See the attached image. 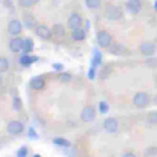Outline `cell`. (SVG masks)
Returning <instances> with one entry per match:
<instances>
[{
  "label": "cell",
  "mask_w": 157,
  "mask_h": 157,
  "mask_svg": "<svg viewBox=\"0 0 157 157\" xmlns=\"http://www.w3.org/2000/svg\"><path fill=\"white\" fill-rule=\"evenodd\" d=\"M150 102H151V97L146 92H137L132 97V103L137 108H145L150 104Z\"/></svg>",
  "instance_id": "obj_1"
},
{
  "label": "cell",
  "mask_w": 157,
  "mask_h": 157,
  "mask_svg": "<svg viewBox=\"0 0 157 157\" xmlns=\"http://www.w3.org/2000/svg\"><path fill=\"white\" fill-rule=\"evenodd\" d=\"M96 40H97V43H98L99 47H102V48H108V47H110V44H112V42H113V38H112L110 33H108L107 31L102 29V31H98V32H97Z\"/></svg>",
  "instance_id": "obj_2"
},
{
  "label": "cell",
  "mask_w": 157,
  "mask_h": 157,
  "mask_svg": "<svg viewBox=\"0 0 157 157\" xmlns=\"http://www.w3.org/2000/svg\"><path fill=\"white\" fill-rule=\"evenodd\" d=\"M105 16H107V18L110 20V21H117V20H120V18H121L123 12H121L120 7L114 6V5H109V6H107Z\"/></svg>",
  "instance_id": "obj_3"
},
{
  "label": "cell",
  "mask_w": 157,
  "mask_h": 157,
  "mask_svg": "<svg viewBox=\"0 0 157 157\" xmlns=\"http://www.w3.org/2000/svg\"><path fill=\"white\" fill-rule=\"evenodd\" d=\"M81 120L85 121V123H91L96 118V109L92 107V105H87L82 109L81 112Z\"/></svg>",
  "instance_id": "obj_4"
},
{
  "label": "cell",
  "mask_w": 157,
  "mask_h": 157,
  "mask_svg": "<svg viewBox=\"0 0 157 157\" xmlns=\"http://www.w3.org/2000/svg\"><path fill=\"white\" fill-rule=\"evenodd\" d=\"M139 49H140V53L145 56H152L156 52V45L151 42H144L139 45Z\"/></svg>",
  "instance_id": "obj_5"
},
{
  "label": "cell",
  "mask_w": 157,
  "mask_h": 157,
  "mask_svg": "<svg viewBox=\"0 0 157 157\" xmlns=\"http://www.w3.org/2000/svg\"><path fill=\"white\" fill-rule=\"evenodd\" d=\"M103 128L107 132H117L118 131V128H119V124H118V120L115 118H107L104 119L103 121Z\"/></svg>",
  "instance_id": "obj_6"
},
{
  "label": "cell",
  "mask_w": 157,
  "mask_h": 157,
  "mask_svg": "<svg viewBox=\"0 0 157 157\" xmlns=\"http://www.w3.org/2000/svg\"><path fill=\"white\" fill-rule=\"evenodd\" d=\"M142 9V4L140 0H128L126 1V10L131 15H137L140 13Z\"/></svg>",
  "instance_id": "obj_7"
},
{
  "label": "cell",
  "mask_w": 157,
  "mask_h": 157,
  "mask_svg": "<svg viewBox=\"0 0 157 157\" xmlns=\"http://www.w3.org/2000/svg\"><path fill=\"white\" fill-rule=\"evenodd\" d=\"M34 31H36V34H37L39 38L44 39V40L50 39V37H52V34H53L52 29H49V28H48L47 26H44V25H38Z\"/></svg>",
  "instance_id": "obj_8"
},
{
  "label": "cell",
  "mask_w": 157,
  "mask_h": 157,
  "mask_svg": "<svg viewBox=\"0 0 157 157\" xmlns=\"http://www.w3.org/2000/svg\"><path fill=\"white\" fill-rule=\"evenodd\" d=\"M23 43H25V39H22L20 37H15L10 40L9 48L13 53H20L21 50H23Z\"/></svg>",
  "instance_id": "obj_9"
},
{
  "label": "cell",
  "mask_w": 157,
  "mask_h": 157,
  "mask_svg": "<svg viewBox=\"0 0 157 157\" xmlns=\"http://www.w3.org/2000/svg\"><path fill=\"white\" fill-rule=\"evenodd\" d=\"M25 126L21 121H17V120H12L7 124V131L11 134V135H18L23 131Z\"/></svg>",
  "instance_id": "obj_10"
},
{
  "label": "cell",
  "mask_w": 157,
  "mask_h": 157,
  "mask_svg": "<svg viewBox=\"0 0 157 157\" xmlns=\"http://www.w3.org/2000/svg\"><path fill=\"white\" fill-rule=\"evenodd\" d=\"M22 31V23L18 20H11L7 25V32L12 36H17L20 34Z\"/></svg>",
  "instance_id": "obj_11"
},
{
  "label": "cell",
  "mask_w": 157,
  "mask_h": 157,
  "mask_svg": "<svg viewBox=\"0 0 157 157\" xmlns=\"http://www.w3.org/2000/svg\"><path fill=\"white\" fill-rule=\"evenodd\" d=\"M81 25H82V17H81L78 13H71V15L69 16L67 26H69L71 29L78 28V27H81Z\"/></svg>",
  "instance_id": "obj_12"
},
{
  "label": "cell",
  "mask_w": 157,
  "mask_h": 157,
  "mask_svg": "<svg viewBox=\"0 0 157 157\" xmlns=\"http://www.w3.org/2000/svg\"><path fill=\"white\" fill-rule=\"evenodd\" d=\"M37 60H38V56L37 55H29V54H23L18 59V61H20V64L22 66H31Z\"/></svg>",
  "instance_id": "obj_13"
},
{
  "label": "cell",
  "mask_w": 157,
  "mask_h": 157,
  "mask_svg": "<svg viewBox=\"0 0 157 157\" xmlns=\"http://www.w3.org/2000/svg\"><path fill=\"white\" fill-rule=\"evenodd\" d=\"M29 86L33 90H42L45 86V81H44V78L42 76H34L29 81Z\"/></svg>",
  "instance_id": "obj_14"
},
{
  "label": "cell",
  "mask_w": 157,
  "mask_h": 157,
  "mask_svg": "<svg viewBox=\"0 0 157 157\" xmlns=\"http://www.w3.org/2000/svg\"><path fill=\"white\" fill-rule=\"evenodd\" d=\"M109 52L114 55H123V54L126 53V47L123 45L121 43H113V44H110V50Z\"/></svg>",
  "instance_id": "obj_15"
},
{
  "label": "cell",
  "mask_w": 157,
  "mask_h": 157,
  "mask_svg": "<svg viewBox=\"0 0 157 157\" xmlns=\"http://www.w3.org/2000/svg\"><path fill=\"white\" fill-rule=\"evenodd\" d=\"M72 39L74 40H76V42H81V40H83L85 38H86V32H85V28H81V27H78V28H75V29H72Z\"/></svg>",
  "instance_id": "obj_16"
},
{
  "label": "cell",
  "mask_w": 157,
  "mask_h": 157,
  "mask_svg": "<svg viewBox=\"0 0 157 157\" xmlns=\"http://www.w3.org/2000/svg\"><path fill=\"white\" fill-rule=\"evenodd\" d=\"M102 61H103V55H102L101 50L94 49L93 50V55H92V60H91V65L99 66V65H102Z\"/></svg>",
  "instance_id": "obj_17"
},
{
  "label": "cell",
  "mask_w": 157,
  "mask_h": 157,
  "mask_svg": "<svg viewBox=\"0 0 157 157\" xmlns=\"http://www.w3.org/2000/svg\"><path fill=\"white\" fill-rule=\"evenodd\" d=\"M23 20H25V25H26V27H28V28H36L38 25H37V21H36V18L32 16V15H28V13H26L25 15V17H23Z\"/></svg>",
  "instance_id": "obj_18"
},
{
  "label": "cell",
  "mask_w": 157,
  "mask_h": 157,
  "mask_svg": "<svg viewBox=\"0 0 157 157\" xmlns=\"http://www.w3.org/2000/svg\"><path fill=\"white\" fill-rule=\"evenodd\" d=\"M52 32L55 37H63L65 34V29H64V26L60 25V23H55L53 27H52Z\"/></svg>",
  "instance_id": "obj_19"
},
{
  "label": "cell",
  "mask_w": 157,
  "mask_h": 157,
  "mask_svg": "<svg viewBox=\"0 0 157 157\" xmlns=\"http://www.w3.org/2000/svg\"><path fill=\"white\" fill-rule=\"evenodd\" d=\"M34 49V42L32 38H26L25 39V43H23V50L25 54H28L29 52H32Z\"/></svg>",
  "instance_id": "obj_20"
},
{
  "label": "cell",
  "mask_w": 157,
  "mask_h": 157,
  "mask_svg": "<svg viewBox=\"0 0 157 157\" xmlns=\"http://www.w3.org/2000/svg\"><path fill=\"white\" fill-rule=\"evenodd\" d=\"M53 142H54L55 145H58V146H61V147H67V146H70V141L66 140V139H64V137H55V139L53 140Z\"/></svg>",
  "instance_id": "obj_21"
},
{
  "label": "cell",
  "mask_w": 157,
  "mask_h": 157,
  "mask_svg": "<svg viewBox=\"0 0 157 157\" xmlns=\"http://www.w3.org/2000/svg\"><path fill=\"white\" fill-rule=\"evenodd\" d=\"M147 121L151 125H157V110H152L147 114Z\"/></svg>",
  "instance_id": "obj_22"
},
{
  "label": "cell",
  "mask_w": 157,
  "mask_h": 157,
  "mask_svg": "<svg viewBox=\"0 0 157 157\" xmlns=\"http://www.w3.org/2000/svg\"><path fill=\"white\" fill-rule=\"evenodd\" d=\"M145 156L146 157H156L157 156V146H148L145 150Z\"/></svg>",
  "instance_id": "obj_23"
},
{
  "label": "cell",
  "mask_w": 157,
  "mask_h": 157,
  "mask_svg": "<svg viewBox=\"0 0 157 157\" xmlns=\"http://www.w3.org/2000/svg\"><path fill=\"white\" fill-rule=\"evenodd\" d=\"M38 1L39 0H18V4H20V6L28 9V7H32L33 5H36Z\"/></svg>",
  "instance_id": "obj_24"
},
{
  "label": "cell",
  "mask_w": 157,
  "mask_h": 157,
  "mask_svg": "<svg viewBox=\"0 0 157 157\" xmlns=\"http://www.w3.org/2000/svg\"><path fill=\"white\" fill-rule=\"evenodd\" d=\"M85 4L88 9H98L101 5V0H85Z\"/></svg>",
  "instance_id": "obj_25"
},
{
  "label": "cell",
  "mask_w": 157,
  "mask_h": 157,
  "mask_svg": "<svg viewBox=\"0 0 157 157\" xmlns=\"http://www.w3.org/2000/svg\"><path fill=\"white\" fill-rule=\"evenodd\" d=\"M7 69H9V61H7V59L4 58V56H0V74L7 71Z\"/></svg>",
  "instance_id": "obj_26"
},
{
  "label": "cell",
  "mask_w": 157,
  "mask_h": 157,
  "mask_svg": "<svg viewBox=\"0 0 157 157\" xmlns=\"http://www.w3.org/2000/svg\"><path fill=\"white\" fill-rule=\"evenodd\" d=\"M22 101H21V98L20 97H13V101H12V107H13V109L15 110H21L22 109Z\"/></svg>",
  "instance_id": "obj_27"
},
{
  "label": "cell",
  "mask_w": 157,
  "mask_h": 157,
  "mask_svg": "<svg viewBox=\"0 0 157 157\" xmlns=\"http://www.w3.org/2000/svg\"><path fill=\"white\" fill-rule=\"evenodd\" d=\"M98 110H99L101 114H105V113H108V110H109V105H108V103L104 102V101H101L99 104H98Z\"/></svg>",
  "instance_id": "obj_28"
},
{
  "label": "cell",
  "mask_w": 157,
  "mask_h": 157,
  "mask_svg": "<svg viewBox=\"0 0 157 157\" xmlns=\"http://www.w3.org/2000/svg\"><path fill=\"white\" fill-rule=\"evenodd\" d=\"M96 67L97 66H94V65H91L90 66V69H88V71H87V76H88V78L90 80H94L96 78Z\"/></svg>",
  "instance_id": "obj_29"
},
{
  "label": "cell",
  "mask_w": 157,
  "mask_h": 157,
  "mask_svg": "<svg viewBox=\"0 0 157 157\" xmlns=\"http://www.w3.org/2000/svg\"><path fill=\"white\" fill-rule=\"evenodd\" d=\"M110 72H112V67H110V66H107V67L102 69V71H101V74H99V77H101L102 80H104V78H107V76H108Z\"/></svg>",
  "instance_id": "obj_30"
},
{
  "label": "cell",
  "mask_w": 157,
  "mask_h": 157,
  "mask_svg": "<svg viewBox=\"0 0 157 157\" xmlns=\"http://www.w3.org/2000/svg\"><path fill=\"white\" fill-rule=\"evenodd\" d=\"M59 80H60L61 82H69V81L71 80V75H70L69 72H61V74L59 75Z\"/></svg>",
  "instance_id": "obj_31"
},
{
  "label": "cell",
  "mask_w": 157,
  "mask_h": 157,
  "mask_svg": "<svg viewBox=\"0 0 157 157\" xmlns=\"http://www.w3.org/2000/svg\"><path fill=\"white\" fill-rule=\"evenodd\" d=\"M27 153H28V150L26 146H22L20 147V150L17 151V157H27Z\"/></svg>",
  "instance_id": "obj_32"
},
{
  "label": "cell",
  "mask_w": 157,
  "mask_h": 157,
  "mask_svg": "<svg viewBox=\"0 0 157 157\" xmlns=\"http://www.w3.org/2000/svg\"><path fill=\"white\" fill-rule=\"evenodd\" d=\"M28 136H29L31 139H33V140H36V139L39 137L38 134H37V131L34 130V128H29V129H28Z\"/></svg>",
  "instance_id": "obj_33"
},
{
  "label": "cell",
  "mask_w": 157,
  "mask_h": 157,
  "mask_svg": "<svg viewBox=\"0 0 157 157\" xmlns=\"http://www.w3.org/2000/svg\"><path fill=\"white\" fill-rule=\"evenodd\" d=\"M53 69H54L55 71H63L64 65L60 64V63H54V64H53Z\"/></svg>",
  "instance_id": "obj_34"
},
{
  "label": "cell",
  "mask_w": 157,
  "mask_h": 157,
  "mask_svg": "<svg viewBox=\"0 0 157 157\" xmlns=\"http://www.w3.org/2000/svg\"><path fill=\"white\" fill-rule=\"evenodd\" d=\"M4 4H5L11 11L13 10V5H12V1H11V0H4Z\"/></svg>",
  "instance_id": "obj_35"
},
{
  "label": "cell",
  "mask_w": 157,
  "mask_h": 157,
  "mask_svg": "<svg viewBox=\"0 0 157 157\" xmlns=\"http://www.w3.org/2000/svg\"><path fill=\"white\" fill-rule=\"evenodd\" d=\"M123 157H136V155L132 153V152H126V153L123 155Z\"/></svg>",
  "instance_id": "obj_36"
},
{
  "label": "cell",
  "mask_w": 157,
  "mask_h": 157,
  "mask_svg": "<svg viewBox=\"0 0 157 157\" xmlns=\"http://www.w3.org/2000/svg\"><path fill=\"white\" fill-rule=\"evenodd\" d=\"M85 26H86V28H85V29H88V28H90V21H86Z\"/></svg>",
  "instance_id": "obj_37"
},
{
  "label": "cell",
  "mask_w": 157,
  "mask_h": 157,
  "mask_svg": "<svg viewBox=\"0 0 157 157\" xmlns=\"http://www.w3.org/2000/svg\"><path fill=\"white\" fill-rule=\"evenodd\" d=\"M153 9H155V10L157 11V0H156V1L153 2Z\"/></svg>",
  "instance_id": "obj_38"
},
{
  "label": "cell",
  "mask_w": 157,
  "mask_h": 157,
  "mask_svg": "<svg viewBox=\"0 0 157 157\" xmlns=\"http://www.w3.org/2000/svg\"><path fill=\"white\" fill-rule=\"evenodd\" d=\"M33 157H42V156H40V155H38V153H36V155H34Z\"/></svg>",
  "instance_id": "obj_39"
},
{
  "label": "cell",
  "mask_w": 157,
  "mask_h": 157,
  "mask_svg": "<svg viewBox=\"0 0 157 157\" xmlns=\"http://www.w3.org/2000/svg\"><path fill=\"white\" fill-rule=\"evenodd\" d=\"M2 83V77H1V75H0V85Z\"/></svg>",
  "instance_id": "obj_40"
},
{
  "label": "cell",
  "mask_w": 157,
  "mask_h": 157,
  "mask_svg": "<svg viewBox=\"0 0 157 157\" xmlns=\"http://www.w3.org/2000/svg\"><path fill=\"white\" fill-rule=\"evenodd\" d=\"M156 98H157V97H156ZM155 102H156V104H157V99H155Z\"/></svg>",
  "instance_id": "obj_41"
}]
</instances>
